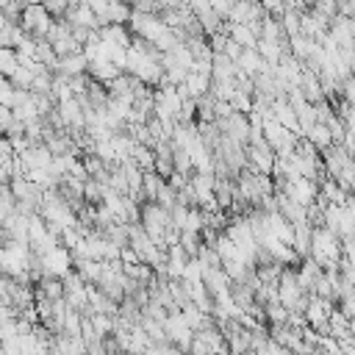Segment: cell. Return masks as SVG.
Masks as SVG:
<instances>
[{"instance_id": "cell-3", "label": "cell", "mask_w": 355, "mask_h": 355, "mask_svg": "<svg viewBox=\"0 0 355 355\" xmlns=\"http://www.w3.org/2000/svg\"><path fill=\"white\" fill-rule=\"evenodd\" d=\"M11 122H14V114H11V108L0 105V133H3V136H6V130L11 128Z\"/></svg>"}, {"instance_id": "cell-2", "label": "cell", "mask_w": 355, "mask_h": 355, "mask_svg": "<svg viewBox=\"0 0 355 355\" xmlns=\"http://www.w3.org/2000/svg\"><path fill=\"white\" fill-rule=\"evenodd\" d=\"M19 61H17V53L14 50H0V78H11L17 72Z\"/></svg>"}, {"instance_id": "cell-1", "label": "cell", "mask_w": 355, "mask_h": 355, "mask_svg": "<svg viewBox=\"0 0 355 355\" xmlns=\"http://www.w3.org/2000/svg\"><path fill=\"white\" fill-rule=\"evenodd\" d=\"M53 22H55V19L47 14L44 6H25V8H22V17H19V28H22L28 36H33V39H44V36L50 33Z\"/></svg>"}]
</instances>
